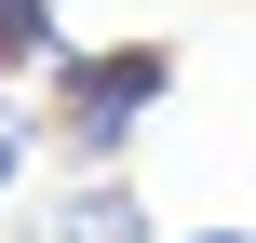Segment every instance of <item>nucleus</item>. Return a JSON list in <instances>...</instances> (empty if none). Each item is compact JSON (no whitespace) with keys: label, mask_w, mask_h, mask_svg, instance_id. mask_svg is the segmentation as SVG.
<instances>
[{"label":"nucleus","mask_w":256,"mask_h":243,"mask_svg":"<svg viewBox=\"0 0 256 243\" xmlns=\"http://www.w3.org/2000/svg\"><path fill=\"white\" fill-rule=\"evenodd\" d=\"M162 95H176V41H162V27L94 41V54H54V122H40V135L94 176V162H122V149H135V122H148Z\"/></svg>","instance_id":"nucleus-1"},{"label":"nucleus","mask_w":256,"mask_h":243,"mask_svg":"<svg viewBox=\"0 0 256 243\" xmlns=\"http://www.w3.org/2000/svg\"><path fill=\"white\" fill-rule=\"evenodd\" d=\"M40 243H148V203H135V176H122V162L68 176V189H54V216H40Z\"/></svg>","instance_id":"nucleus-2"},{"label":"nucleus","mask_w":256,"mask_h":243,"mask_svg":"<svg viewBox=\"0 0 256 243\" xmlns=\"http://www.w3.org/2000/svg\"><path fill=\"white\" fill-rule=\"evenodd\" d=\"M0 68H54V27H40V0H0Z\"/></svg>","instance_id":"nucleus-3"},{"label":"nucleus","mask_w":256,"mask_h":243,"mask_svg":"<svg viewBox=\"0 0 256 243\" xmlns=\"http://www.w3.org/2000/svg\"><path fill=\"white\" fill-rule=\"evenodd\" d=\"M27 149H40V122H14V108H0V189L27 176Z\"/></svg>","instance_id":"nucleus-4"},{"label":"nucleus","mask_w":256,"mask_h":243,"mask_svg":"<svg viewBox=\"0 0 256 243\" xmlns=\"http://www.w3.org/2000/svg\"><path fill=\"white\" fill-rule=\"evenodd\" d=\"M189 243H256V230H189Z\"/></svg>","instance_id":"nucleus-5"}]
</instances>
